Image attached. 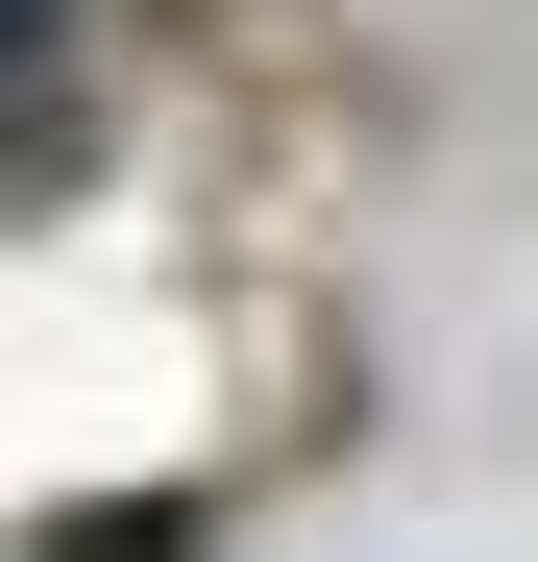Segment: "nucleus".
Segmentation results:
<instances>
[{
  "mask_svg": "<svg viewBox=\"0 0 538 562\" xmlns=\"http://www.w3.org/2000/svg\"><path fill=\"white\" fill-rule=\"evenodd\" d=\"M25 562H197V514H171V490H123V514H74V538H25Z\"/></svg>",
  "mask_w": 538,
  "mask_h": 562,
  "instance_id": "1",
  "label": "nucleus"
}]
</instances>
